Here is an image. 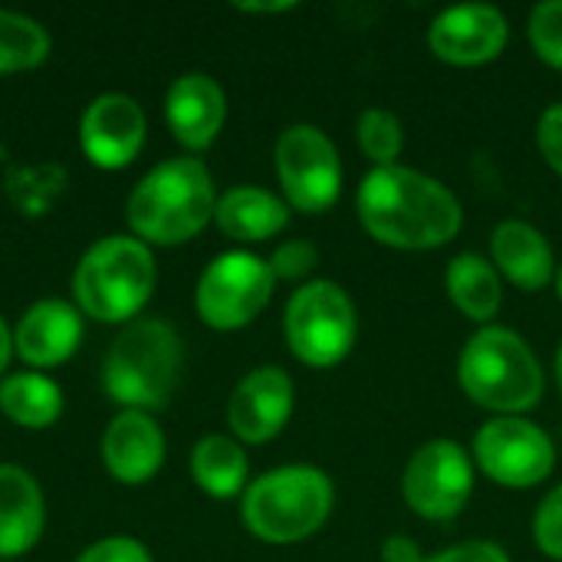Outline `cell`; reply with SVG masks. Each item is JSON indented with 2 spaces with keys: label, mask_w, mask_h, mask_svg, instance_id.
Wrapping results in <instances>:
<instances>
[{
  "label": "cell",
  "mask_w": 562,
  "mask_h": 562,
  "mask_svg": "<svg viewBox=\"0 0 562 562\" xmlns=\"http://www.w3.org/2000/svg\"><path fill=\"white\" fill-rule=\"evenodd\" d=\"M356 211L366 234L395 250L445 247L464 224L458 194L438 178L408 165L372 168L359 184Z\"/></svg>",
  "instance_id": "6da1fadb"
},
{
  "label": "cell",
  "mask_w": 562,
  "mask_h": 562,
  "mask_svg": "<svg viewBox=\"0 0 562 562\" xmlns=\"http://www.w3.org/2000/svg\"><path fill=\"white\" fill-rule=\"evenodd\" d=\"M217 207V191L201 158H168L155 165L128 194L125 217L148 247H178L198 237Z\"/></svg>",
  "instance_id": "7a4b0ae2"
},
{
  "label": "cell",
  "mask_w": 562,
  "mask_h": 562,
  "mask_svg": "<svg viewBox=\"0 0 562 562\" xmlns=\"http://www.w3.org/2000/svg\"><path fill=\"white\" fill-rule=\"evenodd\" d=\"M458 382L494 418L527 415L540 405L547 379L530 342L507 326H481L461 349Z\"/></svg>",
  "instance_id": "3957f363"
},
{
  "label": "cell",
  "mask_w": 562,
  "mask_h": 562,
  "mask_svg": "<svg viewBox=\"0 0 562 562\" xmlns=\"http://www.w3.org/2000/svg\"><path fill=\"white\" fill-rule=\"evenodd\" d=\"M181 336L171 323L145 316L125 323L102 362V385L112 402L135 412H158L171 402L181 379Z\"/></svg>",
  "instance_id": "277c9868"
},
{
  "label": "cell",
  "mask_w": 562,
  "mask_h": 562,
  "mask_svg": "<svg viewBox=\"0 0 562 562\" xmlns=\"http://www.w3.org/2000/svg\"><path fill=\"white\" fill-rule=\"evenodd\" d=\"M336 507V487L313 464H286L247 484L240 501L244 527L273 547L300 543L319 533Z\"/></svg>",
  "instance_id": "5b68a950"
},
{
  "label": "cell",
  "mask_w": 562,
  "mask_h": 562,
  "mask_svg": "<svg viewBox=\"0 0 562 562\" xmlns=\"http://www.w3.org/2000/svg\"><path fill=\"white\" fill-rule=\"evenodd\" d=\"M158 283L155 254L128 234L92 244L72 273L76 310L99 323H132L151 300Z\"/></svg>",
  "instance_id": "8992f818"
},
{
  "label": "cell",
  "mask_w": 562,
  "mask_h": 562,
  "mask_svg": "<svg viewBox=\"0 0 562 562\" xmlns=\"http://www.w3.org/2000/svg\"><path fill=\"white\" fill-rule=\"evenodd\" d=\"M356 303L333 280L303 283L300 290H293L283 313L286 346L310 369L339 366L356 346Z\"/></svg>",
  "instance_id": "52a82bcc"
},
{
  "label": "cell",
  "mask_w": 562,
  "mask_h": 562,
  "mask_svg": "<svg viewBox=\"0 0 562 562\" xmlns=\"http://www.w3.org/2000/svg\"><path fill=\"white\" fill-rule=\"evenodd\" d=\"M277 277L270 263L250 250H227L214 257L194 290V310L204 326L234 333L250 326L270 303Z\"/></svg>",
  "instance_id": "ba28073f"
},
{
  "label": "cell",
  "mask_w": 562,
  "mask_h": 562,
  "mask_svg": "<svg viewBox=\"0 0 562 562\" xmlns=\"http://www.w3.org/2000/svg\"><path fill=\"white\" fill-rule=\"evenodd\" d=\"M273 165L290 211L323 214L342 194V158L319 125L296 122L283 128L273 148Z\"/></svg>",
  "instance_id": "9c48e42d"
},
{
  "label": "cell",
  "mask_w": 562,
  "mask_h": 562,
  "mask_svg": "<svg viewBox=\"0 0 562 562\" xmlns=\"http://www.w3.org/2000/svg\"><path fill=\"white\" fill-rule=\"evenodd\" d=\"M474 468L501 487L530 491L557 468L553 438L530 418H491L474 435Z\"/></svg>",
  "instance_id": "30bf717a"
},
{
  "label": "cell",
  "mask_w": 562,
  "mask_h": 562,
  "mask_svg": "<svg viewBox=\"0 0 562 562\" xmlns=\"http://www.w3.org/2000/svg\"><path fill=\"white\" fill-rule=\"evenodd\" d=\"M474 494V458L451 438L425 441L405 464L402 497L422 520L448 524Z\"/></svg>",
  "instance_id": "8fae6325"
},
{
  "label": "cell",
  "mask_w": 562,
  "mask_h": 562,
  "mask_svg": "<svg viewBox=\"0 0 562 562\" xmlns=\"http://www.w3.org/2000/svg\"><path fill=\"white\" fill-rule=\"evenodd\" d=\"M510 40L504 10L491 3H458L441 10L428 26L431 53L448 66H484L494 63Z\"/></svg>",
  "instance_id": "7c38bea8"
},
{
  "label": "cell",
  "mask_w": 562,
  "mask_h": 562,
  "mask_svg": "<svg viewBox=\"0 0 562 562\" xmlns=\"http://www.w3.org/2000/svg\"><path fill=\"white\" fill-rule=\"evenodd\" d=\"M145 145V112L125 92L95 95L79 119V148L102 171L128 168Z\"/></svg>",
  "instance_id": "4fadbf2b"
},
{
  "label": "cell",
  "mask_w": 562,
  "mask_h": 562,
  "mask_svg": "<svg viewBox=\"0 0 562 562\" xmlns=\"http://www.w3.org/2000/svg\"><path fill=\"white\" fill-rule=\"evenodd\" d=\"M293 405V379L277 366H260L247 372L231 392L227 425L240 445H267L286 428Z\"/></svg>",
  "instance_id": "5bb4252c"
},
{
  "label": "cell",
  "mask_w": 562,
  "mask_h": 562,
  "mask_svg": "<svg viewBox=\"0 0 562 562\" xmlns=\"http://www.w3.org/2000/svg\"><path fill=\"white\" fill-rule=\"evenodd\" d=\"M165 122L181 148H211L227 122V95L221 82L207 72L178 76L165 95Z\"/></svg>",
  "instance_id": "9a60e30c"
},
{
  "label": "cell",
  "mask_w": 562,
  "mask_h": 562,
  "mask_svg": "<svg viewBox=\"0 0 562 562\" xmlns=\"http://www.w3.org/2000/svg\"><path fill=\"white\" fill-rule=\"evenodd\" d=\"M82 342V313L66 300L33 303L13 326V356L30 369H56Z\"/></svg>",
  "instance_id": "2e32d148"
},
{
  "label": "cell",
  "mask_w": 562,
  "mask_h": 562,
  "mask_svg": "<svg viewBox=\"0 0 562 562\" xmlns=\"http://www.w3.org/2000/svg\"><path fill=\"white\" fill-rule=\"evenodd\" d=\"M105 471L128 487L148 484L165 464V435L148 412L122 408L102 435Z\"/></svg>",
  "instance_id": "e0dca14e"
},
{
  "label": "cell",
  "mask_w": 562,
  "mask_h": 562,
  "mask_svg": "<svg viewBox=\"0 0 562 562\" xmlns=\"http://www.w3.org/2000/svg\"><path fill=\"white\" fill-rule=\"evenodd\" d=\"M491 263L524 293H540L557 280V257L543 231L527 221H501L491 234Z\"/></svg>",
  "instance_id": "ac0fdd59"
},
{
  "label": "cell",
  "mask_w": 562,
  "mask_h": 562,
  "mask_svg": "<svg viewBox=\"0 0 562 562\" xmlns=\"http://www.w3.org/2000/svg\"><path fill=\"white\" fill-rule=\"evenodd\" d=\"M46 527V504L36 477L20 464H0V562L30 553Z\"/></svg>",
  "instance_id": "d6986e66"
},
{
  "label": "cell",
  "mask_w": 562,
  "mask_h": 562,
  "mask_svg": "<svg viewBox=\"0 0 562 562\" xmlns=\"http://www.w3.org/2000/svg\"><path fill=\"white\" fill-rule=\"evenodd\" d=\"M214 224L240 244H260L277 237L290 224V204L267 188L240 184L217 198Z\"/></svg>",
  "instance_id": "ffe728a7"
},
{
  "label": "cell",
  "mask_w": 562,
  "mask_h": 562,
  "mask_svg": "<svg viewBox=\"0 0 562 562\" xmlns=\"http://www.w3.org/2000/svg\"><path fill=\"white\" fill-rule=\"evenodd\" d=\"M445 290H448V300L471 323H481V326H491V319L504 306V277L497 273V267L487 257H481L474 250H464L448 263Z\"/></svg>",
  "instance_id": "44dd1931"
},
{
  "label": "cell",
  "mask_w": 562,
  "mask_h": 562,
  "mask_svg": "<svg viewBox=\"0 0 562 562\" xmlns=\"http://www.w3.org/2000/svg\"><path fill=\"white\" fill-rule=\"evenodd\" d=\"M247 474H250V461L237 438L207 435L191 451V477L214 501H231L244 494Z\"/></svg>",
  "instance_id": "7402d4cb"
},
{
  "label": "cell",
  "mask_w": 562,
  "mask_h": 562,
  "mask_svg": "<svg viewBox=\"0 0 562 562\" xmlns=\"http://www.w3.org/2000/svg\"><path fill=\"white\" fill-rule=\"evenodd\" d=\"M0 412L30 431H43L63 415V392L43 372H16L0 382Z\"/></svg>",
  "instance_id": "603a6c76"
},
{
  "label": "cell",
  "mask_w": 562,
  "mask_h": 562,
  "mask_svg": "<svg viewBox=\"0 0 562 562\" xmlns=\"http://www.w3.org/2000/svg\"><path fill=\"white\" fill-rule=\"evenodd\" d=\"M53 40L43 23L0 7V76L36 69L49 59Z\"/></svg>",
  "instance_id": "cb8c5ba5"
},
{
  "label": "cell",
  "mask_w": 562,
  "mask_h": 562,
  "mask_svg": "<svg viewBox=\"0 0 562 562\" xmlns=\"http://www.w3.org/2000/svg\"><path fill=\"white\" fill-rule=\"evenodd\" d=\"M356 138L362 155L375 165V168H389L398 165L402 151H405V125L392 109L382 105H369L359 122H356Z\"/></svg>",
  "instance_id": "d4e9b609"
},
{
  "label": "cell",
  "mask_w": 562,
  "mask_h": 562,
  "mask_svg": "<svg viewBox=\"0 0 562 562\" xmlns=\"http://www.w3.org/2000/svg\"><path fill=\"white\" fill-rule=\"evenodd\" d=\"M527 36H530L533 53L550 69L562 72V0H543L530 10Z\"/></svg>",
  "instance_id": "484cf974"
},
{
  "label": "cell",
  "mask_w": 562,
  "mask_h": 562,
  "mask_svg": "<svg viewBox=\"0 0 562 562\" xmlns=\"http://www.w3.org/2000/svg\"><path fill=\"white\" fill-rule=\"evenodd\" d=\"M533 540L543 557L562 562V484L553 487L533 514Z\"/></svg>",
  "instance_id": "4316f807"
},
{
  "label": "cell",
  "mask_w": 562,
  "mask_h": 562,
  "mask_svg": "<svg viewBox=\"0 0 562 562\" xmlns=\"http://www.w3.org/2000/svg\"><path fill=\"white\" fill-rule=\"evenodd\" d=\"M277 280H306L316 267H319V250L310 240H286L273 250V257L267 260Z\"/></svg>",
  "instance_id": "83f0119b"
},
{
  "label": "cell",
  "mask_w": 562,
  "mask_h": 562,
  "mask_svg": "<svg viewBox=\"0 0 562 562\" xmlns=\"http://www.w3.org/2000/svg\"><path fill=\"white\" fill-rule=\"evenodd\" d=\"M72 562H155L148 547L132 537H105L86 547Z\"/></svg>",
  "instance_id": "f1b7e54d"
},
{
  "label": "cell",
  "mask_w": 562,
  "mask_h": 562,
  "mask_svg": "<svg viewBox=\"0 0 562 562\" xmlns=\"http://www.w3.org/2000/svg\"><path fill=\"white\" fill-rule=\"evenodd\" d=\"M537 148L547 158V165L562 178V102L543 109L537 122Z\"/></svg>",
  "instance_id": "f546056e"
},
{
  "label": "cell",
  "mask_w": 562,
  "mask_h": 562,
  "mask_svg": "<svg viewBox=\"0 0 562 562\" xmlns=\"http://www.w3.org/2000/svg\"><path fill=\"white\" fill-rule=\"evenodd\" d=\"M425 562H510V557H507V550L501 543L468 540V543H458V547H448V550L428 557Z\"/></svg>",
  "instance_id": "4dcf8cb0"
},
{
  "label": "cell",
  "mask_w": 562,
  "mask_h": 562,
  "mask_svg": "<svg viewBox=\"0 0 562 562\" xmlns=\"http://www.w3.org/2000/svg\"><path fill=\"white\" fill-rule=\"evenodd\" d=\"M428 557L422 553V547L405 537V533H392L385 543H382V562H425Z\"/></svg>",
  "instance_id": "1f68e13d"
},
{
  "label": "cell",
  "mask_w": 562,
  "mask_h": 562,
  "mask_svg": "<svg viewBox=\"0 0 562 562\" xmlns=\"http://www.w3.org/2000/svg\"><path fill=\"white\" fill-rule=\"evenodd\" d=\"M10 359H13V333L7 329V323H3V316H0V375L7 372Z\"/></svg>",
  "instance_id": "d6a6232c"
},
{
  "label": "cell",
  "mask_w": 562,
  "mask_h": 562,
  "mask_svg": "<svg viewBox=\"0 0 562 562\" xmlns=\"http://www.w3.org/2000/svg\"><path fill=\"white\" fill-rule=\"evenodd\" d=\"M293 7L296 3H237V10H244V13H286Z\"/></svg>",
  "instance_id": "836d02e7"
},
{
  "label": "cell",
  "mask_w": 562,
  "mask_h": 562,
  "mask_svg": "<svg viewBox=\"0 0 562 562\" xmlns=\"http://www.w3.org/2000/svg\"><path fill=\"white\" fill-rule=\"evenodd\" d=\"M553 369H557V385H560V395H562V346L557 349V366H553Z\"/></svg>",
  "instance_id": "e575fe53"
},
{
  "label": "cell",
  "mask_w": 562,
  "mask_h": 562,
  "mask_svg": "<svg viewBox=\"0 0 562 562\" xmlns=\"http://www.w3.org/2000/svg\"><path fill=\"white\" fill-rule=\"evenodd\" d=\"M553 286H557V296H560V303H562V267L557 270V280H553Z\"/></svg>",
  "instance_id": "d590c367"
}]
</instances>
